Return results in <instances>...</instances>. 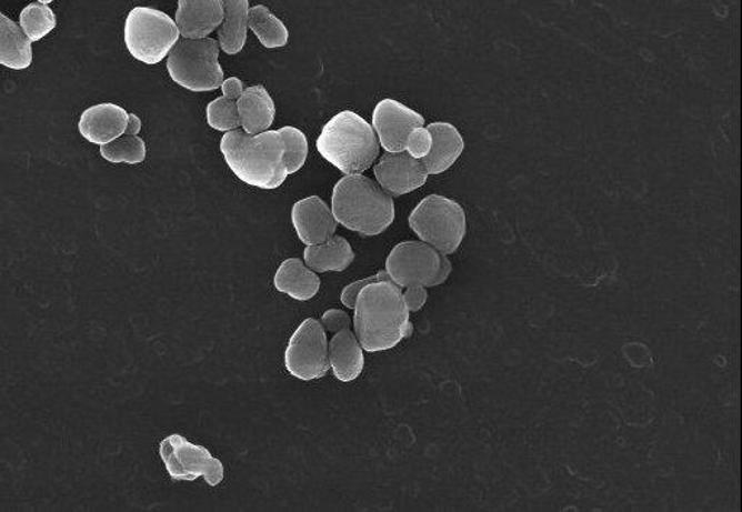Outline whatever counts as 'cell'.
I'll use <instances>...</instances> for the list:
<instances>
[{"instance_id":"obj_1","label":"cell","mask_w":742,"mask_h":512,"mask_svg":"<svg viewBox=\"0 0 742 512\" xmlns=\"http://www.w3.org/2000/svg\"><path fill=\"white\" fill-rule=\"evenodd\" d=\"M353 310L355 337L365 352L394 349L412 335L411 312L401 287L390 278L361 289Z\"/></svg>"},{"instance_id":"obj_2","label":"cell","mask_w":742,"mask_h":512,"mask_svg":"<svg viewBox=\"0 0 742 512\" xmlns=\"http://www.w3.org/2000/svg\"><path fill=\"white\" fill-rule=\"evenodd\" d=\"M221 151L227 164L242 182L259 189H278L288 178L284 142L279 131L250 135L244 130L225 132Z\"/></svg>"},{"instance_id":"obj_3","label":"cell","mask_w":742,"mask_h":512,"mask_svg":"<svg viewBox=\"0 0 742 512\" xmlns=\"http://www.w3.org/2000/svg\"><path fill=\"white\" fill-rule=\"evenodd\" d=\"M331 211L338 224L364 237L382 234L394 221L392 197L363 174H347L338 180Z\"/></svg>"},{"instance_id":"obj_4","label":"cell","mask_w":742,"mask_h":512,"mask_svg":"<svg viewBox=\"0 0 742 512\" xmlns=\"http://www.w3.org/2000/svg\"><path fill=\"white\" fill-rule=\"evenodd\" d=\"M317 149L327 161L345 174H360L373 165L380 153L374 128L351 111L337 113L322 128Z\"/></svg>"},{"instance_id":"obj_5","label":"cell","mask_w":742,"mask_h":512,"mask_svg":"<svg viewBox=\"0 0 742 512\" xmlns=\"http://www.w3.org/2000/svg\"><path fill=\"white\" fill-rule=\"evenodd\" d=\"M220 42L213 38H183L170 50L168 70L179 87L190 92H211L222 87Z\"/></svg>"},{"instance_id":"obj_6","label":"cell","mask_w":742,"mask_h":512,"mask_svg":"<svg viewBox=\"0 0 742 512\" xmlns=\"http://www.w3.org/2000/svg\"><path fill=\"white\" fill-rule=\"evenodd\" d=\"M409 227L423 243L449 255L463 243L468 220L463 207L454 199L430 194L409 215Z\"/></svg>"},{"instance_id":"obj_7","label":"cell","mask_w":742,"mask_h":512,"mask_svg":"<svg viewBox=\"0 0 742 512\" xmlns=\"http://www.w3.org/2000/svg\"><path fill=\"white\" fill-rule=\"evenodd\" d=\"M179 37V28L168 13L146 7H137L128 13L123 38L130 54L141 63H161Z\"/></svg>"},{"instance_id":"obj_8","label":"cell","mask_w":742,"mask_h":512,"mask_svg":"<svg viewBox=\"0 0 742 512\" xmlns=\"http://www.w3.org/2000/svg\"><path fill=\"white\" fill-rule=\"evenodd\" d=\"M387 272L398 287L432 288L449 279L453 263L423 241H405L390 251Z\"/></svg>"},{"instance_id":"obj_9","label":"cell","mask_w":742,"mask_h":512,"mask_svg":"<svg viewBox=\"0 0 742 512\" xmlns=\"http://www.w3.org/2000/svg\"><path fill=\"white\" fill-rule=\"evenodd\" d=\"M284 367L293 378L315 381L330 371V353L325 329L320 321L308 319L290 337Z\"/></svg>"},{"instance_id":"obj_10","label":"cell","mask_w":742,"mask_h":512,"mask_svg":"<svg viewBox=\"0 0 742 512\" xmlns=\"http://www.w3.org/2000/svg\"><path fill=\"white\" fill-rule=\"evenodd\" d=\"M160 456L174 481H197L203 476L209 486H217L225 473L221 460L213 458L203 445L190 443L180 434H171L161 442Z\"/></svg>"},{"instance_id":"obj_11","label":"cell","mask_w":742,"mask_h":512,"mask_svg":"<svg viewBox=\"0 0 742 512\" xmlns=\"http://www.w3.org/2000/svg\"><path fill=\"white\" fill-rule=\"evenodd\" d=\"M425 124L421 113L402 106L394 99H383L373 111V128L380 144L388 153L407 150L408 137L417 128Z\"/></svg>"},{"instance_id":"obj_12","label":"cell","mask_w":742,"mask_h":512,"mask_svg":"<svg viewBox=\"0 0 742 512\" xmlns=\"http://www.w3.org/2000/svg\"><path fill=\"white\" fill-rule=\"evenodd\" d=\"M374 177L384 192L398 198L422 188L430 174L422 160L405 150L384 154L374 165Z\"/></svg>"},{"instance_id":"obj_13","label":"cell","mask_w":742,"mask_h":512,"mask_svg":"<svg viewBox=\"0 0 742 512\" xmlns=\"http://www.w3.org/2000/svg\"><path fill=\"white\" fill-rule=\"evenodd\" d=\"M292 222L299 240L307 245L323 244L335 235L334 213L320 197H309L294 203Z\"/></svg>"},{"instance_id":"obj_14","label":"cell","mask_w":742,"mask_h":512,"mask_svg":"<svg viewBox=\"0 0 742 512\" xmlns=\"http://www.w3.org/2000/svg\"><path fill=\"white\" fill-rule=\"evenodd\" d=\"M128 116L130 113L116 103H99V106L90 107L80 117V135L92 144H108L126 134Z\"/></svg>"},{"instance_id":"obj_15","label":"cell","mask_w":742,"mask_h":512,"mask_svg":"<svg viewBox=\"0 0 742 512\" xmlns=\"http://www.w3.org/2000/svg\"><path fill=\"white\" fill-rule=\"evenodd\" d=\"M222 21V0H179L176 26L183 38H207Z\"/></svg>"},{"instance_id":"obj_16","label":"cell","mask_w":742,"mask_h":512,"mask_svg":"<svg viewBox=\"0 0 742 512\" xmlns=\"http://www.w3.org/2000/svg\"><path fill=\"white\" fill-rule=\"evenodd\" d=\"M431 132L432 145L430 153L422 159L428 174H441L453 168L464 151V139L459 130L449 122H432L428 126Z\"/></svg>"},{"instance_id":"obj_17","label":"cell","mask_w":742,"mask_h":512,"mask_svg":"<svg viewBox=\"0 0 742 512\" xmlns=\"http://www.w3.org/2000/svg\"><path fill=\"white\" fill-rule=\"evenodd\" d=\"M328 353H330V367L338 381L353 382L363 372V348L353 331H338L328 343Z\"/></svg>"},{"instance_id":"obj_18","label":"cell","mask_w":742,"mask_h":512,"mask_svg":"<svg viewBox=\"0 0 742 512\" xmlns=\"http://www.w3.org/2000/svg\"><path fill=\"white\" fill-rule=\"evenodd\" d=\"M238 113L242 130L250 135L261 134L269 131L273 126L275 117V107L273 98L270 97L268 89L257 84L244 90L237 102Z\"/></svg>"},{"instance_id":"obj_19","label":"cell","mask_w":742,"mask_h":512,"mask_svg":"<svg viewBox=\"0 0 742 512\" xmlns=\"http://www.w3.org/2000/svg\"><path fill=\"white\" fill-rule=\"evenodd\" d=\"M274 288L297 301H309L321 288L320 278L301 259H288L280 264L273 279Z\"/></svg>"},{"instance_id":"obj_20","label":"cell","mask_w":742,"mask_h":512,"mask_svg":"<svg viewBox=\"0 0 742 512\" xmlns=\"http://www.w3.org/2000/svg\"><path fill=\"white\" fill-rule=\"evenodd\" d=\"M354 251L349 241L340 235H332L323 244L307 245L303 259L313 272H344L354 262Z\"/></svg>"},{"instance_id":"obj_21","label":"cell","mask_w":742,"mask_h":512,"mask_svg":"<svg viewBox=\"0 0 742 512\" xmlns=\"http://www.w3.org/2000/svg\"><path fill=\"white\" fill-rule=\"evenodd\" d=\"M32 42L21 26L0 13V66L26 70L32 64Z\"/></svg>"},{"instance_id":"obj_22","label":"cell","mask_w":742,"mask_h":512,"mask_svg":"<svg viewBox=\"0 0 742 512\" xmlns=\"http://www.w3.org/2000/svg\"><path fill=\"white\" fill-rule=\"evenodd\" d=\"M223 21L218 38L220 47L228 56L241 53L249 30V0H222Z\"/></svg>"},{"instance_id":"obj_23","label":"cell","mask_w":742,"mask_h":512,"mask_svg":"<svg viewBox=\"0 0 742 512\" xmlns=\"http://www.w3.org/2000/svg\"><path fill=\"white\" fill-rule=\"evenodd\" d=\"M249 27L265 49H280L289 41L287 26L264 4H257L249 12Z\"/></svg>"},{"instance_id":"obj_24","label":"cell","mask_w":742,"mask_h":512,"mask_svg":"<svg viewBox=\"0 0 742 512\" xmlns=\"http://www.w3.org/2000/svg\"><path fill=\"white\" fill-rule=\"evenodd\" d=\"M99 151L104 160L113 164H140L147 158L146 142L138 135L123 134L101 145Z\"/></svg>"},{"instance_id":"obj_25","label":"cell","mask_w":742,"mask_h":512,"mask_svg":"<svg viewBox=\"0 0 742 512\" xmlns=\"http://www.w3.org/2000/svg\"><path fill=\"white\" fill-rule=\"evenodd\" d=\"M19 26L31 42L40 41L57 27V17L49 4L31 3L19 16Z\"/></svg>"},{"instance_id":"obj_26","label":"cell","mask_w":742,"mask_h":512,"mask_svg":"<svg viewBox=\"0 0 742 512\" xmlns=\"http://www.w3.org/2000/svg\"><path fill=\"white\" fill-rule=\"evenodd\" d=\"M279 134L284 142V164H287L288 174L297 173L308 159L307 137L294 127L280 128Z\"/></svg>"},{"instance_id":"obj_27","label":"cell","mask_w":742,"mask_h":512,"mask_svg":"<svg viewBox=\"0 0 742 512\" xmlns=\"http://www.w3.org/2000/svg\"><path fill=\"white\" fill-rule=\"evenodd\" d=\"M207 118L209 127L217 131L230 132L238 130V127L241 126L237 102L225 97L209 103Z\"/></svg>"},{"instance_id":"obj_28","label":"cell","mask_w":742,"mask_h":512,"mask_svg":"<svg viewBox=\"0 0 742 512\" xmlns=\"http://www.w3.org/2000/svg\"><path fill=\"white\" fill-rule=\"evenodd\" d=\"M432 145L431 132L428 128H417L408 137L407 151L412 158L422 160L430 153Z\"/></svg>"},{"instance_id":"obj_29","label":"cell","mask_w":742,"mask_h":512,"mask_svg":"<svg viewBox=\"0 0 742 512\" xmlns=\"http://www.w3.org/2000/svg\"><path fill=\"white\" fill-rule=\"evenodd\" d=\"M388 278H390L388 272H384V270H382V272L374 274V277L368 279H361V281L359 282L349 284V287L344 288V291H342L341 293L342 303H344L347 308H350V310H353L357 297H359L361 289L368 287L369 283L382 281V279H388Z\"/></svg>"},{"instance_id":"obj_30","label":"cell","mask_w":742,"mask_h":512,"mask_svg":"<svg viewBox=\"0 0 742 512\" xmlns=\"http://www.w3.org/2000/svg\"><path fill=\"white\" fill-rule=\"evenodd\" d=\"M321 324L327 331L338 333V331L350 330L351 319L344 311L330 310L322 315Z\"/></svg>"},{"instance_id":"obj_31","label":"cell","mask_w":742,"mask_h":512,"mask_svg":"<svg viewBox=\"0 0 742 512\" xmlns=\"http://www.w3.org/2000/svg\"><path fill=\"white\" fill-rule=\"evenodd\" d=\"M403 300H405L409 312H418L422 310L428 300V292L425 287H409L403 292Z\"/></svg>"},{"instance_id":"obj_32","label":"cell","mask_w":742,"mask_h":512,"mask_svg":"<svg viewBox=\"0 0 742 512\" xmlns=\"http://www.w3.org/2000/svg\"><path fill=\"white\" fill-rule=\"evenodd\" d=\"M221 88L223 97L232 99V101H238V99L241 98V94L244 93L245 90L244 83H242L238 78L223 80Z\"/></svg>"},{"instance_id":"obj_33","label":"cell","mask_w":742,"mask_h":512,"mask_svg":"<svg viewBox=\"0 0 742 512\" xmlns=\"http://www.w3.org/2000/svg\"><path fill=\"white\" fill-rule=\"evenodd\" d=\"M141 131V120L136 116V113H130L128 116V126L126 134L128 135H138V132Z\"/></svg>"},{"instance_id":"obj_34","label":"cell","mask_w":742,"mask_h":512,"mask_svg":"<svg viewBox=\"0 0 742 512\" xmlns=\"http://www.w3.org/2000/svg\"><path fill=\"white\" fill-rule=\"evenodd\" d=\"M40 3L50 4L52 0H38Z\"/></svg>"}]
</instances>
